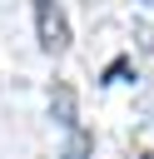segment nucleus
Masks as SVG:
<instances>
[{"mask_svg":"<svg viewBox=\"0 0 154 159\" xmlns=\"http://www.w3.org/2000/svg\"><path fill=\"white\" fill-rule=\"evenodd\" d=\"M139 159H154V154H139Z\"/></svg>","mask_w":154,"mask_h":159,"instance_id":"nucleus-4","label":"nucleus"},{"mask_svg":"<svg viewBox=\"0 0 154 159\" xmlns=\"http://www.w3.org/2000/svg\"><path fill=\"white\" fill-rule=\"evenodd\" d=\"M35 35H40V50L45 55H65L70 50V20L55 0H35Z\"/></svg>","mask_w":154,"mask_h":159,"instance_id":"nucleus-1","label":"nucleus"},{"mask_svg":"<svg viewBox=\"0 0 154 159\" xmlns=\"http://www.w3.org/2000/svg\"><path fill=\"white\" fill-rule=\"evenodd\" d=\"M50 114H55V124H60V129H75V124H79V114H75V89H70L65 80L50 89Z\"/></svg>","mask_w":154,"mask_h":159,"instance_id":"nucleus-2","label":"nucleus"},{"mask_svg":"<svg viewBox=\"0 0 154 159\" xmlns=\"http://www.w3.org/2000/svg\"><path fill=\"white\" fill-rule=\"evenodd\" d=\"M65 134H70V139H65V159H84V154H89V144H94V139H89V134H84V129H79V124H75V129H65Z\"/></svg>","mask_w":154,"mask_h":159,"instance_id":"nucleus-3","label":"nucleus"}]
</instances>
